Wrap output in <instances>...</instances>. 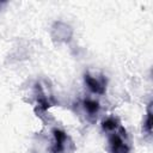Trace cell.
I'll list each match as a JSON object with an SVG mask.
<instances>
[{
    "mask_svg": "<svg viewBox=\"0 0 153 153\" xmlns=\"http://www.w3.org/2000/svg\"><path fill=\"white\" fill-rule=\"evenodd\" d=\"M151 108H152V103H149L147 106L146 118L143 120V124H142V130L148 136H151V134H152V109Z\"/></svg>",
    "mask_w": 153,
    "mask_h": 153,
    "instance_id": "cell-7",
    "label": "cell"
},
{
    "mask_svg": "<svg viewBox=\"0 0 153 153\" xmlns=\"http://www.w3.org/2000/svg\"><path fill=\"white\" fill-rule=\"evenodd\" d=\"M108 148L110 153H130V145L126 128L121 124L117 129L106 134Z\"/></svg>",
    "mask_w": 153,
    "mask_h": 153,
    "instance_id": "cell-1",
    "label": "cell"
},
{
    "mask_svg": "<svg viewBox=\"0 0 153 153\" xmlns=\"http://www.w3.org/2000/svg\"><path fill=\"white\" fill-rule=\"evenodd\" d=\"M76 108H78V111L81 115H84L86 121H88V122H94L97 120V116L100 110L99 103L96 99L90 98V97L80 99L76 103Z\"/></svg>",
    "mask_w": 153,
    "mask_h": 153,
    "instance_id": "cell-4",
    "label": "cell"
},
{
    "mask_svg": "<svg viewBox=\"0 0 153 153\" xmlns=\"http://www.w3.org/2000/svg\"><path fill=\"white\" fill-rule=\"evenodd\" d=\"M51 153H73L74 152V142L71 136L60 128L51 129Z\"/></svg>",
    "mask_w": 153,
    "mask_h": 153,
    "instance_id": "cell-2",
    "label": "cell"
},
{
    "mask_svg": "<svg viewBox=\"0 0 153 153\" xmlns=\"http://www.w3.org/2000/svg\"><path fill=\"white\" fill-rule=\"evenodd\" d=\"M121 126V122L120 120L116 117V116H108L103 122H102V130L108 134L115 129H117L118 127Z\"/></svg>",
    "mask_w": 153,
    "mask_h": 153,
    "instance_id": "cell-6",
    "label": "cell"
},
{
    "mask_svg": "<svg viewBox=\"0 0 153 153\" xmlns=\"http://www.w3.org/2000/svg\"><path fill=\"white\" fill-rule=\"evenodd\" d=\"M73 33H74L73 27L68 23L62 22V20L54 22L50 27V37L57 44L68 43L72 39Z\"/></svg>",
    "mask_w": 153,
    "mask_h": 153,
    "instance_id": "cell-3",
    "label": "cell"
},
{
    "mask_svg": "<svg viewBox=\"0 0 153 153\" xmlns=\"http://www.w3.org/2000/svg\"><path fill=\"white\" fill-rule=\"evenodd\" d=\"M84 82L88 91L93 94L102 96L106 91V78L103 74H92L86 72L84 74Z\"/></svg>",
    "mask_w": 153,
    "mask_h": 153,
    "instance_id": "cell-5",
    "label": "cell"
}]
</instances>
